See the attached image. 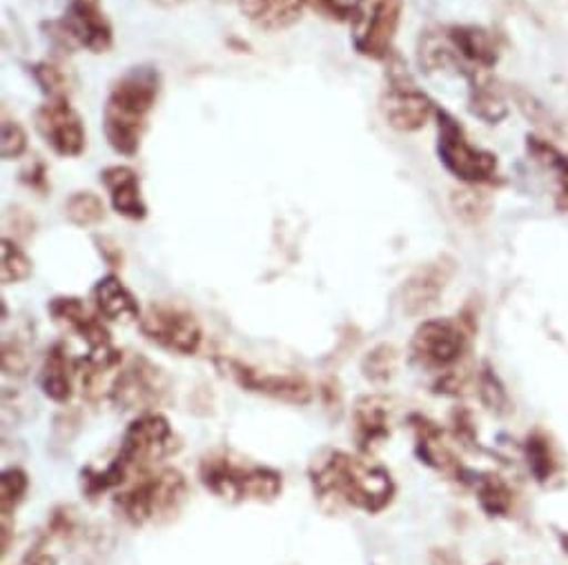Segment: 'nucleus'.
Listing matches in <instances>:
<instances>
[{"mask_svg":"<svg viewBox=\"0 0 568 565\" xmlns=\"http://www.w3.org/2000/svg\"><path fill=\"white\" fill-rule=\"evenodd\" d=\"M430 561H433V565H457V558L453 554H448L446 549H435L430 554Z\"/></svg>","mask_w":568,"mask_h":565,"instance_id":"37998d69","label":"nucleus"},{"mask_svg":"<svg viewBox=\"0 0 568 565\" xmlns=\"http://www.w3.org/2000/svg\"><path fill=\"white\" fill-rule=\"evenodd\" d=\"M382 112L386 123L397 132H419L435 114L433 101L417 90L406 63L395 56L388 70V90L382 99Z\"/></svg>","mask_w":568,"mask_h":565,"instance_id":"9b49d317","label":"nucleus"},{"mask_svg":"<svg viewBox=\"0 0 568 565\" xmlns=\"http://www.w3.org/2000/svg\"><path fill=\"white\" fill-rule=\"evenodd\" d=\"M65 216L77 227H92L105 218V205L94 192H74L65 203Z\"/></svg>","mask_w":568,"mask_h":565,"instance_id":"cd10ccee","label":"nucleus"},{"mask_svg":"<svg viewBox=\"0 0 568 565\" xmlns=\"http://www.w3.org/2000/svg\"><path fill=\"white\" fill-rule=\"evenodd\" d=\"M0 251H3V269H0L3 286H14V282H23L32 276L30 256L12 238L8 236L3 238V243H0Z\"/></svg>","mask_w":568,"mask_h":565,"instance_id":"c756f323","label":"nucleus"},{"mask_svg":"<svg viewBox=\"0 0 568 565\" xmlns=\"http://www.w3.org/2000/svg\"><path fill=\"white\" fill-rule=\"evenodd\" d=\"M179 448V436L168 417L161 412H143L125 428L119 452L108 468H85L81 472L83 492L85 496L97 499L112 487L123 485L132 472H141L152 463L172 456Z\"/></svg>","mask_w":568,"mask_h":565,"instance_id":"f03ea898","label":"nucleus"},{"mask_svg":"<svg viewBox=\"0 0 568 565\" xmlns=\"http://www.w3.org/2000/svg\"><path fill=\"white\" fill-rule=\"evenodd\" d=\"M201 485L230 503H272L283 492L278 470L261 463H243L230 452H212L199 463Z\"/></svg>","mask_w":568,"mask_h":565,"instance_id":"20e7f679","label":"nucleus"},{"mask_svg":"<svg viewBox=\"0 0 568 565\" xmlns=\"http://www.w3.org/2000/svg\"><path fill=\"white\" fill-rule=\"evenodd\" d=\"M481 70H470L466 76L470 81V112L488 125H497L506 116V103L495 90V85L479 74Z\"/></svg>","mask_w":568,"mask_h":565,"instance_id":"5701e85b","label":"nucleus"},{"mask_svg":"<svg viewBox=\"0 0 568 565\" xmlns=\"http://www.w3.org/2000/svg\"><path fill=\"white\" fill-rule=\"evenodd\" d=\"M187 501V479L176 468L143 474L134 485L114 496V507L134 527L161 525L183 510Z\"/></svg>","mask_w":568,"mask_h":565,"instance_id":"39448f33","label":"nucleus"},{"mask_svg":"<svg viewBox=\"0 0 568 565\" xmlns=\"http://www.w3.org/2000/svg\"><path fill=\"white\" fill-rule=\"evenodd\" d=\"M437 116V154L442 165L468 185H486L497 181V156L468 143L464 127L444 110Z\"/></svg>","mask_w":568,"mask_h":565,"instance_id":"423d86ee","label":"nucleus"},{"mask_svg":"<svg viewBox=\"0 0 568 565\" xmlns=\"http://www.w3.org/2000/svg\"><path fill=\"white\" fill-rule=\"evenodd\" d=\"M311 485L324 510L342 507L379 514L395 499V481L390 472L366 459L344 450L322 452L308 468Z\"/></svg>","mask_w":568,"mask_h":565,"instance_id":"f257e3e1","label":"nucleus"},{"mask_svg":"<svg viewBox=\"0 0 568 565\" xmlns=\"http://www.w3.org/2000/svg\"><path fill=\"white\" fill-rule=\"evenodd\" d=\"M30 490V474L23 468H8L0 474V512L10 518L26 501Z\"/></svg>","mask_w":568,"mask_h":565,"instance_id":"bb28decb","label":"nucleus"},{"mask_svg":"<svg viewBox=\"0 0 568 565\" xmlns=\"http://www.w3.org/2000/svg\"><path fill=\"white\" fill-rule=\"evenodd\" d=\"M528 152L541 163L557 181V205L568 212V158L541 138H528Z\"/></svg>","mask_w":568,"mask_h":565,"instance_id":"393cba45","label":"nucleus"},{"mask_svg":"<svg viewBox=\"0 0 568 565\" xmlns=\"http://www.w3.org/2000/svg\"><path fill=\"white\" fill-rule=\"evenodd\" d=\"M48 312L57 323L74 330L88 346V350H103L112 346V335L103 321L88 312L85 304L77 297H57L48 304Z\"/></svg>","mask_w":568,"mask_h":565,"instance_id":"f3484780","label":"nucleus"},{"mask_svg":"<svg viewBox=\"0 0 568 565\" xmlns=\"http://www.w3.org/2000/svg\"><path fill=\"white\" fill-rule=\"evenodd\" d=\"M50 41L65 52L85 48L92 54L110 52L114 32L108 17L101 12L97 0H72L61 21L45 23Z\"/></svg>","mask_w":568,"mask_h":565,"instance_id":"0eeeda50","label":"nucleus"},{"mask_svg":"<svg viewBox=\"0 0 568 565\" xmlns=\"http://www.w3.org/2000/svg\"><path fill=\"white\" fill-rule=\"evenodd\" d=\"M28 152V132L17 121H3L0 130V154L3 161H17Z\"/></svg>","mask_w":568,"mask_h":565,"instance_id":"473e14b6","label":"nucleus"},{"mask_svg":"<svg viewBox=\"0 0 568 565\" xmlns=\"http://www.w3.org/2000/svg\"><path fill=\"white\" fill-rule=\"evenodd\" d=\"M419 65L424 72L433 74V72H446V70H453V68H459L462 72H466L462 65H459V54L455 52L453 43L448 41V37H439V34H424L422 41H419Z\"/></svg>","mask_w":568,"mask_h":565,"instance_id":"b1692460","label":"nucleus"},{"mask_svg":"<svg viewBox=\"0 0 568 565\" xmlns=\"http://www.w3.org/2000/svg\"><path fill=\"white\" fill-rule=\"evenodd\" d=\"M170 392V377L148 357L139 355L116 372L108 397L119 410L143 414L168 403Z\"/></svg>","mask_w":568,"mask_h":565,"instance_id":"6e6552de","label":"nucleus"},{"mask_svg":"<svg viewBox=\"0 0 568 565\" xmlns=\"http://www.w3.org/2000/svg\"><path fill=\"white\" fill-rule=\"evenodd\" d=\"M159 90L161 76L150 65L128 70L112 85L103 110V132L116 154L134 156L139 152Z\"/></svg>","mask_w":568,"mask_h":565,"instance_id":"7ed1b4c3","label":"nucleus"},{"mask_svg":"<svg viewBox=\"0 0 568 565\" xmlns=\"http://www.w3.org/2000/svg\"><path fill=\"white\" fill-rule=\"evenodd\" d=\"M10 536H12V527H10L8 518H3V543H0V547H3V554H8V549H10Z\"/></svg>","mask_w":568,"mask_h":565,"instance_id":"a18cd8bd","label":"nucleus"},{"mask_svg":"<svg viewBox=\"0 0 568 565\" xmlns=\"http://www.w3.org/2000/svg\"><path fill=\"white\" fill-rule=\"evenodd\" d=\"M528 463L532 468V472L544 479L548 474V450H546V443L544 441H528Z\"/></svg>","mask_w":568,"mask_h":565,"instance_id":"e433bc0d","label":"nucleus"},{"mask_svg":"<svg viewBox=\"0 0 568 565\" xmlns=\"http://www.w3.org/2000/svg\"><path fill=\"white\" fill-rule=\"evenodd\" d=\"M12 218V227H17V236L21 238H30L34 234V227H37V220L26 212V209H12L8 214Z\"/></svg>","mask_w":568,"mask_h":565,"instance_id":"58836bf2","label":"nucleus"},{"mask_svg":"<svg viewBox=\"0 0 568 565\" xmlns=\"http://www.w3.org/2000/svg\"><path fill=\"white\" fill-rule=\"evenodd\" d=\"M479 394H481V401L490 410H501L506 405V394H504L497 377L488 368H484V372L479 377Z\"/></svg>","mask_w":568,"mask_h":565,"instance_id":"c9c22d12","label":"nucleus"},{"mask_svg":"<svg viewBox=\"0 0 568 565\" xmlns=\"http://www.w3.org/2000/svg\"><path fill=\"white\" fill-rule=\"evenodd\" d=\"M362 3L364 0H315V6H320V10L331 19L357 23L362 19Z\"/></svg>","mask_w":568,"mask_h":565,"instance_id":"f704fd0d","label":"nucleus"},{"mask_svg":"<svg viewBox=\"0 0 568 565\" xmlns=\"http://www.w3.org/2000/svg\"><path fill=\"white\" fill-rule=\"evenodd\" d=\"M23 181H26L30 187H34V189L45 192V189H48V172H45V165H43V163H37L30 172L23 174Z\"/></svg>","mask_w":568,"mask_h":565,"instance_id":"ea45409f","label":"nucleus"},{"mask_svg":"<svg viewBox=\"0 0 568 565\" xmlns=\"http://www.w3.org/2000/svg\"><path fill=\"white\" fill-rule=\"evenodd\" d=\"M475 332V321L466 315L453 319L424 321L410 341L413 359L430 370H444L459 361L466 341Z\"/></svg>","mask_w":568,"mask_h":565,"instance_id":"1a4fd4ad","label":"nucleus"},{"mask_svg":"<svg viewBox=\"0 0 568 565\" xmlns=\"http://www.w3.org/2000/svg\"><path fill=\"white\" fill-rule=\"evenodd\" d=\"M322 394L326 397V405H328L331 410H335V408H339V405H342V390H339L337 381H333V379H331L328 383H324Z\"/></svg>","mask_w":568,"mask_h":565,"instance_id":"a19ab883","label":"nucleus"},{"mask_svg":"<svg viewBox=\"0 0 568 565\" xmlns=\"http://www.w3.org/2000/svg\"><path fill=\"white\" fill-rule=\"evenodd\" d=\"M404 0H375L366 19H359L362 30L355 37V50L373 61H384L393 54V43L402 23Z\"/></svg>","mask_w":568,"mask_h":565,"instance_id":"2eb2a0df","label":"nucleus"},{"mask_svg":"<svg viewBox=\"0 0 568 565\" xmlns=\"http://www.w3.org/2000/svg\"><path fill=\"white\" fill-rule=\"evenodd\" d=\"M23 565H59V563H57V556L50 552H34L23 561Z\"/></svg>","mask_w":568,"mask_h":565,"instance_id":"79ce46f5","label":"nucleus"},{"mask_svg":"<svg viewBox=\"0 0 568 565\" xmlns=\"http://www.w3.org/2000/svg\"><path fill=\"white\" fill-rule=\"evenodd\" d=\"M477 496H479V503H481L484 512L490 514V516L506 514L508 507H510V490L499 476L486 474L484 479H479L477 481Z\"/></svg>","mask_w":568,"mask_h":565,"instance_id":"7c9ffc66","label":"nucleus"},{"mask_svg":"<svg viewBox=\"0 0 568 565\" xmlns=\"http://www.w3.org/2000/svg\"><path fill=\"white\" fill-rule=\"evenodd\" d=\"M455 276V260L450 256H439L422 267H417L402 286L399 299L406 317H422L437 306L439 297L448 288Z\"/></svg>","mask_w":568,"mask_h":565,"instance_id":"4468645a","label":"nucleus"},{"mask_svg":"<svg viewBox=\"0 0 568 565\" xmlns=\"http://www.w3.org/2000/svg\"><path fill=\"white\" fill-rule=\"evenodd\" d=\"M453 209L464 223L479 225L490 212V198L477 189H459L453 194Z\"/></svg>","mask_w":568,"mask_h":565,"instance_id":"2f4dec72","label":"nucleus"},{"mask_svg":"<svg viewBox=\"0 0 568 565\" xmlns=\"http://www.w3.org/2000/svg\"><path fill=\"white\" fill-rule=\"evenodd\" d=\"M353 436L362 454H373L390 436V401L379 394L357 399L353 408Z\"/></svg>","mask_w":568,"mask_h":565,"instance_id":"dca6fc26","label":"nucleus"},{"mask_svg":"<svg viewBox=\"0 0 568 565\" xmlns=\"http://www.w3.org/2000/svg\"><path fill=\"white\" fill-rule=\"evenodd\" d=\"M37 130L54 154L74 158L85 152V127L68 99H52L37 110Z\"/></svg>","mask_w":568,"mask_h":565,"instance_id":"ddd939ff","label":"nucleus"},{"mask_svg":"<svg viewBox=\"0 0 568 565\" xmlns=\"http://www.w3.org/2000/svg\"><path fill=\"white\" fill-rule=\"evenodd\" d=\"M101 183L110 192V203L119 216L130 220H143L148 216V205L141 196V181L132 167L112 165L101 172Z\"/></svg>","mask_w":568,"mask_h":565,"instance_id":"a211bd4d","label":"nucleus"},{"mask_svg":"<svg viewBox=\"0 0 568 565\" xmlns=\"http://www.w3.org/2000/svg\"><path fill=\"white\" fill-rule=\"evenodd\" d=\"M241 12L261 30L278 32L293 28L308 0H236Z\"/></svg>","mask_w":568,"mask_h":565,"instance_id":"aec40b11","label":"nucleus"},{"mask_svg":"<svg viewBox=\"0 0 568 565\" xmlns=\"http://www.w3.org/2000/svg\"><path fill=\"white\" fill-rule=\"evenodd\" d=\"M97 240V245H99V251H101V256H103V260L110 265V267H121L123 265V251H121V247L112 240V238H108V236H97L94 238Z\"/></svg>","mask_w":568,"mask_h":565,"instance_id":"4c0bfd02","label":"nucleus"},{"mask_svg":"<svg viewBox=\"0 0 568 565\" xmlns=\"http://www.w3.org/2000/svg\"><path fill=\"white\" fill-rule=\"evenodd\" d=\"M72 368L65 343H54L43 361L41 370V390L54 403H68L72 399Z\"/></svg>","mask_w":568,"mask_h":565,"instance_id":"4be33fe9","label":"nucleus"},{"mask_svg":"<svg viewBox=\"0 0 568 565\" xmlns=\"http://www.w3.org/2000/svg\"><path fill=\"white\" fill-rule=\"evenodd\" d=\"M34 343L30 335H8L3 339V355H0V366L8 377L23 379L30 374L34 363Z\"/></svg>","mask_w":568,"mask_h":565,"instance_id":"a878e982","label":"nucleus"},{"mask_svg":"<svg viewBox=\"0 0 568 565\" xmlns=\"http://www.w3.org/2000/svg\"><path fill=\"white\" fill-rule=\"evenodd\" d=\"M216 363L221 372H225L243 392H252L258 397H267L274 401L293 403V405H308L313 401V386L302 374L263 372L232 357H223Z\"/></svg>","mask_w":568,"mask_h":565,"instance_id":"f8f14e48","label":"nucleus"},{"mask_svg":"<svg viewBox=\"0 0 568 565\" xmlns=\"http://www.w3.org/2000/svg\"><path fill=\"white\" fill-rule=\"evenodd\" d=\"M448 41L453 43L459 59L475 65V70H490L497 63V45L493 34L477 25H455L448 30Z\"/></svg>","mask_w":568,"mask_h":565,"instance_id":"412c9836","label":"nucleus"},{"mask_svg":"<svg viewBox=\"0 0 568 565\" xmlns=\"http://www.w3.org/2000/svg\"><path fill=\"white\" fill-rule=\"evenodd\" d=\"M397 370V350L388 343L373 348L362 361V374L371 383H388Z\"/></svg>","mask_w":568,"mask_h":565,"instance_id":"c85d7f7f","label":"nucleus"},{"mask_svg":"<svg viewBox=\"0 0 568 565\" xmlns=\"http://www.w3.org/2000/svg\"><path fill=\"white\" fill-rule=\"evenodd\" d=\"M139 330L150 343L176 357H194L203 346V330L196 317L168 304H152L141 315Z\"/></svg>","mask_w":568,"mask_h":565,"instance_id":"9d476101","label":"nucleus"},{"mask_svg":"<svg viewBox=\"0 0 568 565\" xmlns=\"http://www.w3.org/2000/svg\"><path fill=\"white\" fill-rule=\"evenodd\" d=\"M32 76L37 81V85L41 88V92L45 96L52 99H65V90H68V83H65V76L63 72L52 65V63H37L32 68Z\"/></svg>","mask_w":568,"mask_h":565,"instance_id":"72a5a7b5","label":"nucleus"},{"mask_svg":"<svg viewBox=\"0 0 568 565\" xmlns=\"http://www.w3.org/2000/svg\"><path fill=\"white\" fill-rule=\"evenodd\" d=\"M92 301L99 312V317L114 321V323H139L141 321V308L134 295L123 286V280L116 274H108L92 290Z\"/></svg>","mask_w":568,"mask_h":565,"instance_id":"6ab92c4d","label":"nucleus"},{"mask_svg":"<svg viewBox=\"0 0 568 565\" xmlns=\"http://www.w3.org/2000/svg\"><path fill=\"white\" fill-rule=\"evenodd\" d=\"M152 6H156V8H165V10H170V8H179V6H183V3H187V0H150Z\"/></svg>","mask_w":568,"mask_h":565,"instance_id":"c03bdc74","label":"nucleus"}]
</instances>
